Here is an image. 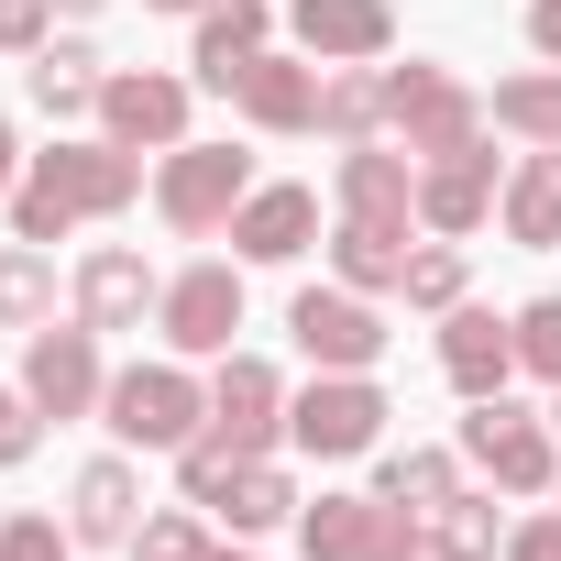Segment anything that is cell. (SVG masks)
Returning <instances> with one entry per match:
<instances>
[{
	"instance_id": "cell-1",
	"label": "cell",
	"mask_w": 561,
	"mask_h": 561,
	"mask_svg": "<svg viewBox=\"0 0 561 561\" xmlns=\"http://www.w3.org/2000/svg\"><path fill=\"white\" fill-rule=\"evenodd\" d=\"M133 176H144L133 154H111V144H67V154H45V165H34V187L12 198V220H23V242H56L78 209H122V198H133Z\"/></svg>"
},
{
	"instance_id": "cell-2",
	"label": "cell",
	"mask_w": 561,
	"mask_h": 561,
	"mask_svg": "<svg viewBox=\"0 0 561 561\" xmlns=\"http://www.w3.org/2000/svg\"><path fill=\"white\" fill-rule=\"evenodd\" d=\"M111 430H122V440H144V451H165V440H187V430H198V386H187L176 364H133V375L111 386Z\"/></svg>"
},
{
	"instance_id": "cell-3",
	"label": "cell",
	"mask_w": 561,
	"mask_h": 561,
	"mask_svg": "<svg viewBox=\"0 0 561 561\" xmlns=\"http://www.w3.org/2000/svg\"><path fill=\"white\" fill-rule=\"evenodd\" d=\"M231 331H242L231 264H198V275H176V287H165V342H176V353H231Z\"/></svg>"
},
{
	"instance_id": "cell-4",
	"label": "cell",
	"mask_w": 561,
	"mask_h": 561,
	"mask_svg": "<svg viewBox=\"0 0 561 561\" xmlns=\"http://www.w3.org/2000/svg\"><path fill=\"white\" fill-rule=\"evenodd\" d=\"M386 111L408 122V144H419V154H462V144H473V100H462L440 67H408V78H386Z\"/></svg>"
},
{
	"instance_id": "cell-5",
	"label": "cell",
	"mask_w": 561,
	"mask_h": 561,
	"mask_svg": "<svg viewBox=\"0 0 561 561\" xmlns=\"http://www.w3.org/2000/svg\"><path fill=\"white\" fill-rule=\"evenodd\" d=\"M242 209V154L231 144H187L176 165H165V220L176 231H209V220H231Z\"/></svg>"
},
{
	"instance_id": "cell-6",
	"label": "cell",
	"mask_w": 561,
	"mask_h": 561,
	"mask_svg": "<svg viewBox=\"0 0 561 561\" xmlns=\"http://www.w3.org/2000/svg\"><path fill=\"white\" fill-rule=\"evenodd\" d=\"M462 440H473V462H484L495 484H517V495H539V484H550V440H539L506 397H484V408L462 419Z\"/></svg>"
},
{
	"instance_id": "cell-7",
	"label": "cell",
	"mask_w": 561,
	"mask_h": 561,
	"mask_svg": "<svg viewBox=\"0 0 561 561\" xmlns=\"http://www.w3.org/2000/svg\"><path fill=\"white\" fill-rule=\"evenodd\" d=\"M287 331H298V353H309V364H342V375H353V364H375V342H386V331H375V309L320 298V287L287 309Z\"/></svg>"
},
{
	"instance_id": "cell-8",
	"label": "cell",
	"mask_w": 561,
	"mask_h": 561,
	"mask_svg": "<svg viewBox=\"0 0 561 561\" xmlns=\"http://www.w3.org/2000/svg\"><path fill=\"white\" fill-rule=\"evenodd\" d=\"M23 397L56 408V419H78V408L100 397V353H89V331H45V342L23 353Z\"/></svg>"
},
{
	"instance_id": "cell-9",
	"label": "cell",
	"mask_w": 561,
	"mask_h": 561,
	"mask_svg": "<svg viewBox=\"0 0 561 561\" xmlns=\"http://www.w3.org/2000/svg\"><path fill=\"white\" fill-rule=\"evenodd\" d=\"M506 364H517V331H506V320L462 309V320L440 331V375H451L462 397H495V386H506Z\"/></svg>"
},
{
	"instance_id": "cell-10",
	"label": "cell",
	"mask_w": 561,
	"mask_h": 561,
	"mask_svg": "<svg viewBox=\"0 0 561 561\" xmlns=\"http://www.w3.org/2000/svg\"><path fill=\"white\" fill-rule=\"evenodd\" d=\"M264 430H275V375H264V364H231V375H220V397H209V440H220L231 462H253V451H264Z\"/></svg>"
},
{
	"instance_id": "cell-11",
	"label": "cell",
	"mask_w": 561,
	"mask_h": 561,
	"mask_svg": "<svg viewBox=\"0 0 561 561\" xmlns=\"http://www.w3.org/2000/svg\"><path fill=\"white\" fill-rule=\"evenodd\" d=\"M309 231H320V198H309V187H264V198H242V220H231V242H242L253 264H287Z\"/></svg>"
},
{
	"instance_id": "cell-12",
	"label": "cell",
	"mask_w": 561,
	"mask_h": 561,
	"mask_svg": "<svg viewBox=\"0 0 561 561\" xmlns=\"http://www.w3.org/2000/svg\"><path fill=\"white\" fill-rule=\"evenodd\" d=\"M375 419H386L375 386H309V397H298V440H309V451H364Z\"/></svg>"
},
{
	"instance_id": "cell-13",
	"label": "cell",
	"mask_w": 561,
	"mask_h": 561,
	"mask_svg": "<svg viewBox=\"0 0 561 561\" xmlns=\"http://www.w3.org/2000/svg\"><path fill=\"white\" fill-rule=\"evenodd\" d=\"M100 111H111V133H122V144H176L187 89H176V78H111V89H100Z\"/></svg>"
},
{
	"instance_id": "cell-14",
	"label": "cell",
	"mask_w": 561,
	"mask_h": 561,
	"mask_svg": "<svg viewBox=\"0 0 561 561\" xmlns=\"http://www.w3.org/2000/svg\"><path fill=\"white\" fill-rule=\"evenodd\" d=\"M298 34H309V56H375L386 45V0H298Z\"/></svg>"
},
{
	"instance_id": "cell-15",
	"label": "cell",
	"mask_w": 561,
	"mask_h": 561,
	"mask_svg": "<svg viewBox=\"0 0 561 561\" xmlns=\"http://www.w3.org/2000/svg\"><path fill=\"white\" fill-rule=\"evenodd\" d=\"M144 298H154V275H144L133 253H89V275H78L89 331H133V320H144Z\"/></svg>"
},
{
	"instance_id": "cell-16",
	"label": "cell",
	"mask_w": 561,
	"mask_h": 561,
	"mask_svg": "<svg viewBox=\"0 0 561 561\" xmlns=\"http://www.w3.org/2000/svg\"><path fill=\"white\" fill-rule=\"evenodd\" d=\"M253 45H264V0H231V12H209V23H198V78H209V89H242Z\"/></svg>"
},
{
	"instance_id": "cell-17",
	"label": "cell",
	"mask_w": 561,
	"mask_h": 561,
	"mask_svg": "<svg viewBox=\"0 0 561 561\" xmlns=\"http://www.w3.org/2000/svg\"><path fill=\"white\" fill-rule=\"evenodd\" d=\"M375 539H386V506H364V495L309 506V561H375Z\"/></svg>"
},
{
	"instance_id": "cell-18",
	"label": "cell",
	"mask_w": 561,
	"mask_h": 561,
	"mask_svg": "<svg viewBox=\"0 0 561 561\" xmlns=\"http://www.w3.org/2000/svg\"><path fill=\"white\" fill-rule=\"evenodd\" d=\"M484 187H495V165L462 144V154H440V176L419 187V209H430L440 231H473V220H484Z\"/></svg>"
},
{
	"instance_id": "cell-19",
	"label": "cell",
	"mask_w": 561,
	"mask_h": 561,
	"mask_svg": "<svg viewBox=\"0 0 561 561\" xmlns=\"http://www.w3.org/2000/svg\"><path fill=\"white\" fill-rule=\"evenodd\" d=\"M242 111H253V122H320V78L253 56V67H242Z\"/></svg>"
},
{
	"instance_id": "cell-20",
	"label": "cell",
	"mask_w": 561,
	"mask_h": 561,
	"mask_svg": "<svg viewBox=\"0 0 561 561\" xmlns=\"http://www.w3.org/2000/svg\"><path fill=\"white\" fill-rule=\"evenodd\" d=\"M506 231L517 242H561V154H528V176L506 187Z\"/></svg>"
},
{
	"instance_id": "cell-21",
	"label": "cell",
	"mask_w": 561,
	"mask_h": 561,
	"mask_svg": "<svg viewBox=\"0 0 561 561\" xmlns=\"http://www.w3.org/2000/svg\"><path fill=\"white\" fill-rule=\"evenodd\" d=\"M133 528V473L122 462H89L78 473V539H122Z\"/></svg>"
},
{
	"instance_id": "cell-22",
	"label": "cell",
	"mask_w": 561,
	"mask_h": 561,
	"mask_svg": "<svg viewBox=\"0 0 561 561\" xmlns=\"http://www.w3.org/2000/svg\"><path fill=\"white\" fill-rule=\"evenodd\" d=\"M342 198H353V220H397L408 209V165L397 154H353L342 165Z\"/></svg>"
},
{
	"instance_id": "cell-23",
	"label": "cell",
	"mask_w": 561,
	"mask_h": 561,
	"mask_svg": "<svg viewBox=\"0 0 561 561\" xmlns=\"http://www.w3.org/2000/svg\"><path fill=\"white\" fill-rule=\"evenodd\" d=\"M342 275H353V287H397V275H408L397 220H353V231H342Z\"/></svg>"
},
{
	"instance_id": "cell-24",
	"label": "cell",
	"mask_w": 561,
	"mask_h": 561,
	"mask_svg": "<svg viewBox=\"0 0 561 561\" xmlns=\"http://www.w3.org/2000/svg\"><path fill=\"white\" fill-rule=\"evenodd\" d=\"M34 100H45V111H89V100H100L89 45H45V56H34Z\"/></svg>"
},
{
	"instance_id": "cell-25",
	"label": "cell",
	"mask_w": 561,
	"mask_h": 561,
	"mask_svg": "<svg viewBox=\"0 0 561 561\" xmlns=\"http://www.w3.org/2000/svg\"><path fill=\"white\" fill-rule=\"evenodd\" d=\"M495 122H517V133L561 144V78H506V89H495Z\"/></svg>"
},
{
	"instance_id": "cell-26",
	"label": "cell",
	"mask_w": 561,
	"mask_h": 561,
	"mask_svg": "<svg viewBox=\"0 0 561 561\" xmlns=\"http://www.w3.org/2000/svg\"><path fill=\"white\" fill-rule=\"evenodd\" d=\"M220 506H231V528H275V517H287V484H275V473H231Z\"/></svg>"
},
{
	"instance_id": "cell-27",
	"label": "cell",
	"mask_w": 561,
	"mask_h": 561,
	"mask_svg": "<svg viewBox=\"0 0 561 561\" xmlns=\"http://www.w3.org/2000/svg\"><path fill=\"white\" fill-rule=\"evenodd\" d=\"M45 309V253L23 242V253H0V320H34Z\"/></svg>"
},
{
	"instance_id": "cell-28",
	"label": "cell",
	"mask_w": 561,
	"mask_h": 561,
	"mask_svg": "<svg viewBox=\"0 0 561 561\" xmlns=\"http://www.w3.org/2000/svg\"><path fill=\"white\" fill-rule=\"evenodd\" d=\"M386 495H397V506H408V495L440 506V495H451V462H440V451H408V462H386Z\"/></svg>"
},
{
	"instance_id": "cell-29",
	"label": "cell",
	"mask_w": 561,
	"mask_h": 561,
	"mask_svg": "<svg viewBox=\"0 0 561 561\" xmlns=\"http://www.w3.org/2000/svg\"><path fill=\"white\" fill-rule=\"evenodd\" d=\"M517 364H539V375H561V298H539V309H517Z\"/></svg>"
},
{
	"instance_id": "cell-30",
	"label": "cell",
	"mask_w": 561,
	"mask_h": 561,
	"mask_svg": "<svg viewBox=\"0 0 561 561\" xmlns=\"http://www.w3.org/2000/svg\"><path fill=\"white\" fill-rule=\"evenodd\" d=\"M440 539H451V561H484V550H495V517L462 506V495H440Z\"/></svg>"
},
{
	"instance_id": "cell-31",
	"label": "cell",
	"mask_w": 561,
	"mask_h": 561,
	"mask_svg": "<svg viewBox=\"0 0 561 561\" xmlns=\"http://www.w3.org/2000/svg\"><path fill=\"white\" fill-rule=\"evenodd\" d=\"M408 298H419V309H451V298H462V253H419V264H408Z\"/></svg>"
},
{
	"instance_id": "cell-32",
	"label": "cell",
	"mask_w": 561,
	"mask_h": 561,
	"mask_svg": "<svg viewBox=\"0 0 561 561\" xmlns=\"http://www.w3.org/2000/svg\"><path fill=\"white\" fill-rule=\"evenodd\" d=\"M0 561H67L56 517H12V528H0Z\"/></svg>"
},
{
	"instance_id": "cell-33",
	"label": "cell",
	"mask_w": 561,
	"mask_h": 561,
	"mask_svg": "<svg viewBox=\"0 0 561 561\" xmlns=\"http://www.w3.org/2000/svg\"><path fill=\"white\" fill-rule=\"evenodd\" d=\"M320 111L353 133V122H375V111H386V89H375V78H331V89H320Z\"/></svg>"
},
{
	"instance_id": "cell-34",
	"label": "cell",
	"mask_w": 561,
	"mask_h": 561,
	"mask_svg": "<svg viewBox=\"0 0 561 561\" xmlns=\"http://www.w3.org/2000/svg\"><path fill=\"white\" fill-rule=\"evenodd\" d=\"M375 561H451V539H440V528H397V517H386Z\"/></svg>"
},
{
	"instance_id": "cell-35",
	"label": "cell",
	"mask_w": 561,
	"mask_h": 561,
	"mask_svg": "<svg viewBox=\"0 0 561 561\" xmlns=\"http://www.w3.org/2000/svg\"><path fill=\"white\" fill-rule=\"evenodd\" d=\"M144 561H198V528H187V517H154V528H144Z\"/></svg>"
},
{
	"instance_id": "cell-36",
	"label": "cell",
	"mask_w": 561,
	"mask_h": 561,
	"mask_svg": "<svg viewBox=\"0 0 561 561\" xmlns=\"http://www.w3.org/2000/svg\"><path fill=\"white\" fill-rule=\"evenodd\" d=\"M506 561H561V517H539V528H517V550Z\"/></svg>"
},
{
	"instance_id": "cell-37",
	"label": "cell",
	"mask_w": 561,
	"mask_h": 561,
	"mask_svg": "<svg viewBox=\"0 0 561 561\" xmlns=\"http://www.w3.org/2000/svg\"><path fill=\"white\" fill-rule=\"evenodd\" d=\"M23 451H34V419H23L12 397H0V462H23Z\"/></svg>"
},
{
	"instance_id": "cell-38",
	"label": "cell",
	"mask_w": 561,
	"mask_h": 561,
	"mask_svg": "<svg viewBox=\"0 0 561 561\" xmlns=\"http://www.w3.org/2000/svg\"><path fill=\"white\" fill-rule=\"evenodd\" d=\"M34 12H45V0H0V45H23V34H34Z\"/></svg>"
},
{
	"instance_id": "cell-39",
	"label": "cell",
	"mask_w": 561,
	"mask_h": 561,
	"mask_svg": "<svg viewBox=\"0 0 561 561\" xmlns=\"http://www.w3.org/2000/svg\"><path fill=\"white\" fill-rule=\"evenodd\" d=\"M528 34H539V45L561 56V0H539V12H528Z\"/></svg>"
},
{
	"instance_id": "cell-40",
	"label": "cell",
	"mask_w": 561,
	"mask_h": 561,
	"mask_svg": "<svg viewBox=\"0 0 561 561\" xmlns=\"http://www.w3.org/2000/svg\"><path fill=\"white\" fill-rule=\"evenodd\" d=\"M0 187H12V133H0Z\"/></svg>"
},
{
	"instance_id": "cell-41",
	"label": "cell",
	"mask_w": 561,
	"mask_h": 561,
	"mask_svg": "<svg viewBox=\"0 0 561 561\" xmlns=\"http://www.w3.org/2000/svg\"><path fill=\"white\" fill-rule=\"evenodd\" d=\"M67 12H100V0H67Z\"/></svg>"
},
{
	"instance_id": "cell-42",
	"label": "cell",
	"mask_w": 561,
	"mask_h": 561,
	"mask_svg": "<svg viewBox=\"0 0 561 561\" xmlns=\"http://www.w3.org/2000/svg\"><path fill=\"white\" fill-rule=\"evenodd\" d=\"M165 12H198V0H165Z\"/></svg>"
},
{
	"instance_id": "cell-43",
	"label": "cell",
	"mask_w": 561,
	"mask_h": 561,
	"mask_svg": "<svg viewBox=\"0 0 561 561\" xmlns=\"http://www.w3.org/2000/svg\"><path fill=\"white\" fill-rule=\"evenodd\" d=\"M198 561H231V550H198Z\"/></svg>"
}]
</instances>
